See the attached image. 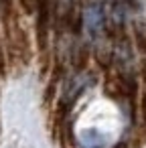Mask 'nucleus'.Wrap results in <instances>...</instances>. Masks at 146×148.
<instances>
[{"label": "nucleus", "mask_w": 146, "mask_h": 148, "mask_svg": "<svg viewBox=\"0 0 146 148\" xmlns=\"http://www.w3.org/2000/svg\"><path fill=\"white\" fill-rule=\"evenodd\" d=\"M104 136L95 130H85L81 134V146L83 148H104Z\"/></svg>", "instance_id": "nucleus-2"}, {"label": "nucleus", "mask_w": 146, "mask_h": 148, "mask_svg": "<svg viewBox=\"0 0 146 148\" xmlns=\"http://www.w3.org/2000/svg\"><path fill=\"white\" fill-rule=\"evenodd\" d=\"M83 27L91 39H97L106 29V14L99 2H91L83 12Z\"/></svg>", "instance_id": "nucleus-1"}]
</instances>
